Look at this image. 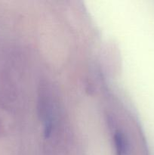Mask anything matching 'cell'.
I'll return each instance as SVG.
<instances>
[{
  "mask_svg": "<svg viewBox=\"0 0 154 155\" xmlns=\"http://www.w3.org/2000/svg\"><path fill=\"white\" fill-rule=\"evenodd\" d=\"M114 143L116 155H125L127 152V144L125 136L120 132H116L114 135Z\"/></svg>",
  "mask_w": 154,
  "mask_h": 155,
  "instance_id": "1",
  "label": "cell"
}]
</instances>
